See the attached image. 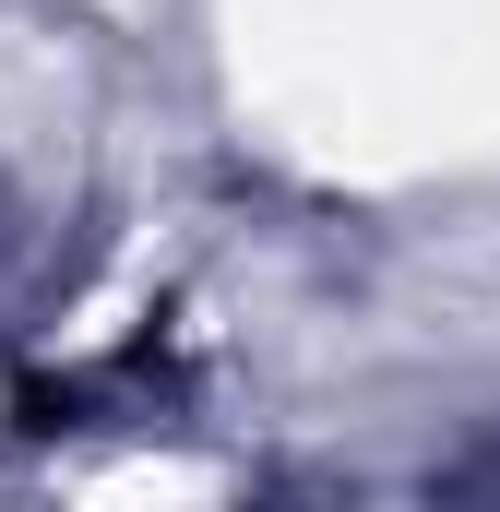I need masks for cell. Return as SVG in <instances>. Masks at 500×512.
Returning a JSON list of instances; mask_svg holds the SVG:
<instances>
[{
  "label": "cell",
  "instance_id": "1",
  "mask_svg": "<svg viewBox=\"0 0 500 512\" xmlns=\"http://www.w3.org/2000/svg\"><path fill=\"white\" fill-rule=\"evenodd\" d=\"M441 501H453V512H500V441H477V453L441 477Z\"/></svg>",
  "mask_w": 500,
  "mask_h": 512
}]
</instances>
